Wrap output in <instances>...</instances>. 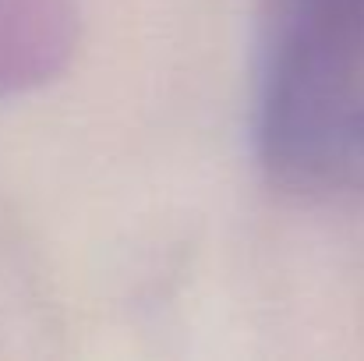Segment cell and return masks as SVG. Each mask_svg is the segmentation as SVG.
Returning a JSON list of instances; mask_svg holds the SVG:
<instances>
[{"label": "cell", "instance_id": "cell-1", "mask_svg": "<svg viewBox=\"0 0 364 361\" xmlns=\"http://www.w3.org/2000/svg\"><path fill=\"white\" fill-rule=\"evenodd\" d=\"M364 0H269L255 138L265 167L301 184L329 127L364 103Z\"/></svg>", "mask_w": 364, "mask_h": 361}, {"label": "cell", "instance_id": "cell-2", "mask_svg": "<svg viewBox=\"0 0 364 361\" xmlns=\"http://www.w3.org/2000/svg\"><path fill=\"white\" fill-rule=\"evenodd\" d=\"M308 170L311 174L304 177V184L347 188L364 195V103H358L333 124Z\"/></svg>", "mask_w": 364, "mask_h": 361}]
</instances>
